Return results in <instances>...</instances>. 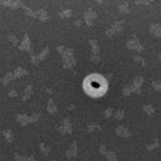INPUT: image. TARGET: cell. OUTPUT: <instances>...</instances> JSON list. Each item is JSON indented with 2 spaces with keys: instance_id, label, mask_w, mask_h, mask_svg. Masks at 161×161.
I'll use <instances>...</instances> for the list:
<instances>
[{
  "instance_id": "f1b7e54d",
  "label": "cell",
  "mask_w": 161,
  "mask_h": 161,
  "mask_svg": "<svg viewBox=\"0 0 161 161\" xmlns=\"http://www.w3.org/2000/svg\"><path fill=\"white\" fill-rule=\"evenodd\" d=\"M94 129H101V127L99 126V125H95V124H90V125L88 126V131H89V132H90V131H91V130H94Z\"/></svg>"
},
{
  "instance_id": "9a60e30c",
  "label": "cell",
  "mask_w": 161,
  "mask_h": 161,
  "mask_svg": "<svg viewBox=\"0 0 161 161\" xmlns=\"http://www.w3.org/2000/svg\"><path fill=\"white\" fill-rule=\"evenodd\" d=\"M142 110H144L149 116H154L155 115V112H156L154 105H144V106H142Z\"/></svg>"
},
{
  "instance_id": "9c48e42d",
  "label": "cell",
  "mask_w": 161,
  "mask_h": 161,
  "mask_svg": "<svg viewBox=\"0 0 161 161\" xmlns=\"http://www.w3.org/2000/svg\"><path fill=\"white\" fill-rule=\"evenodd\" d=\"M115 131H116V135H119L120 137H130V136H131L130 130L127 129L125 125H120V126H118Z\"/></svg>"
},
{
  "instance_id": "4316f807",
  "label": "cell",
  "mask_w": 161,
  "mask_h": 161,
  "mask_svg": "<svg viewBox=\"0 0 161 161\" xmlns=\"http://www.w3.org/2000/svg\"><path fill=\"white\" fill-rule=\"evenodd\" d=\"M16 161H35L34 156H29V157H20L16 155Z\"/></svg>"
},
{
  "instance_id": "52a82bcc",
  "label": "cell",
  "mask_w": 161,
  "mask_h": 161,
  "mask_svg": "<svg viewBox=\"0 0 161 161\" xmlns=\"http://www.w3.org/2000/svg\"><path fill=\"white\" fill-rule=\"evenodd\" d=\"M149 31L155 37H160L161 39V24H159V22H151L149 26Z\"/></svg>"
},
{
  "instance_id": "d6a6232c",
  "label": "cell",
  "mask_w": 161,
  "mask_h": 161,
  "mask_svg": "<svg viewBox=\"0 0 161 161\" xmlns=\"http://www.w3.org/2000/svg\"><path fill=\"white\" fill-rule=\"evenodd\" d=\"M137 4H150V1H136Z\"/></svg>"
},
{
  "instance_id": "ffe728a7",
  "label": "cell",
  "mask_w": 161,
  "mask_h": 161,
  "mask_svg": "<svg viewBox=\"0 0 161 161\" xmlns=\"http://www.w3.org/2000/svg\"><path fill=\"white\" fill-rule=\"evenodd\" d=\"M25 74H26V71L24 69H21V67H18V69L15 70L13 77H20V76H22V75H25Z\"/></svg>"
},
{
  "instance_id": "44dd1931",
  "label": "cell",
  "mask_w": 161,
  "mask_h": 161,
  "mask_svg": "<svg viewBox=\"0 0 161 161\" xmlns=\"http://www.w3.org/2000/svg\"><path fill=\"white\" fill-rule=\"evenodd\" d=\"M114 116H115V119H118V120H122L124 116H125V111L124 110H116L114 112Z\"/></svg>"
},
{
  "instance_id": "3957f363",
  "label": "cell",
  "mask_w": 161,
  "mask_h": 161,
  "mask_svg": "<svg viewBox=\"0 0 161 161\" xmlns=\"http://www.w3.org/2000/svg\"><path fill=\"white\" fill-rule=\"evenodd\" d=\"M124 25H125V21L124 20H119V21H115L110 28L106 30V35L107 36H114L116 33H120L121 30L124 29Z\"/></svg>"
},
{
  "instance_id": "8fae6325",
  "label": "cell",
  "mask_w": 161,
  "mask_h": 161,
  "mask_svg": "<svg viewBox=\"0 0 161 161\" xmlns=\"http://www.w3.org/2000/svg\"><path fill=\"white\" fill-rule=\"evenodd\" d=\"M77 155V145L76 142L73 141V144L70 145V147L67 149V152H66V156L69 157V159H73V157H75Z\"/></svg>"
},
{
  "instance_id": "ba28073f",
  "label": "cell",
  "mask_w": 161,
  "mask_h": 161,
  "mask_svg": "<svg viewBox=\"0 0 161 161\" xmlns=\"http://www.w3.org/2000/svg\"><path fill=\"white\" fill-rule=\"evenodd\" d=\"M71 124H70V120L65 118L62 120V122H61V125H60L59 127V132L60 134H71Z\"/></svg>"
},
{
  "instance_id": "83f0119b",
  "label": "cell",
  "mask_w": 161,
  "mask_h": 161,
  "mask_svg": "<svg viewBox=\"0 0 161 161\" xmlns=\"http://www.w3.org/2000/svg\"><path fill=\"white\" fill-rule=\"evenodd\" d=\"M134 60H135V61H137V62H140L142 66H145V59L141 58L140 55H135L134 56Z\"/></svg>"
},
{
  "instance_id": "d4e9b609",
  "label": "cell",
  "mask_w": 161,
  "mask_h": 161,
  "mask_svg": "<svg viewBox=\"0 0 161 161\" xmlns=\"http://www.w3.org/2000/svg\"><path fill=\"white\" fill-rule=\"evenodd\" d=\"M40 150L44 152V155H48V154H49V151H50V147L45 145L44 142H41V144H40Z\"/></svg>"
},
{
  "instance_id": "8992f818",
  "label": "cell",
  "mask_w": 161,
  "mask_h": 161,
  "mask_svg": "<svg viewBox=\"0 0 161 161\" xmlns=\"http://www.w3.org/2000/svg\"><path fill=\"white\" fill-rule=\"evenodd\" d=\"M84 19H85L86 25L91 26L94 24V21H95V19H96V13L92 9H88L84 13Z\"/></svg>"
},
{
  "instance_id": "ac0fdd59",
  "label": "cell",
  "mask_w": 161,
  "mask_h": 161,
  "mask_svg": "<svg viewBox=\"0 0 161 161\" xmlns=\"http://www.w3.org/2000/svg\"><path fill=\"white\" fill-rule=\"evenodd\" d=\"M159 145H160V142H159V140L157 139H155L152 142H150V144H147L145 146L146 147V150H149V151H151V150H154V149H156V147H159Z\"/></svg>"
},
{
  "instance_id": "484cf974",
  "label": "cell",
  "mask_w": 161,
  "mask_h": 161,
  "mask_svg": "<svg viewBox=\"0 0 161 161\" xmlns=\"http://www.w3.org/2000/svg\"><path fill=\"white\" fill-rule=\"evenodd\" d=\"M151 85H152V88L156 90V91H161V80L160 81H152L151 82Z\"/></svg>"
},
{
  "instance_id": "7402d4cb",
  "label": "cell",
  "mask_w": 161,
  "mask_h": 161,
  "mask_svg": "<svg viewBox=\"0 0 161 161\" xmlns=\"http://www.w3.org/2000/svg\"><path fill=\"white\" fill-rule=\"evenodd\" d=\"M31 90H33V88H31V85H29L28 88L25 89V95L22 96V99L24 100H28L30 96H31Z\"/></svg>"
},
{
  "instance_id": "2e32d148",
  "label": "cell",
  "mask_w": 161,
  "mask_h": 161,
  "mask_svg": "<svg viewBox=\"0 0 161 161\" xmlns=\"http://www.w3.org/2000/svg\"><path fill=\"white\" fill-rule=\"evenodd\" d=\"M56 111H58V107H56V105L54 104V101L49 100L48 101V112H50V114H55Z\"/></svg>"
},
{
  "instance_id": "277c9868",
  "label": "cell",
  "mask_w": 161,
  "mask_h": 161,
  "mask_svg": "<svg viewBox=\"0 0 161 161\" xmlns=\"http://www.w3.org/2000/svg\"><path fill=\"white\" fill-rule=\"evenodd\" d=\"M90 45H91V56H90V60L94 61L95 64L99 62L100 60V56H99V45H97V41L96 40H90L89 41Z\"/></svg>"
},
{
  "instance_id": "1f68e13d",
  "label": "cell",
  "mask_w": 161,
  "mask_h": 161,
  "mask_svg": "<svg viewBox=\"0 0 161 161\" xmlns=\"http://www.w3.org/2000/svg\"><path fill=\"white\" fill-rule=\"evenodd\" d=\"M9 39H10L11 41H13L14 44H16V37H15V36H9Z\"/></svg>"
},
{
  "instance_id": "f546056e",
  "label": "cell",
  "mask_w": 161,
  "mask_h": 161,
  "mask_svg": "<svg viewBox=\"0 0 161 161\" xmlns=\"http://www.w3.org/2000/svg\"><path fill=\"white\" fill-rule=\"evenodd\" d=\"M107 150H106V146H105V144H101L100 146V152L103 154V155H105V152H106Z\"/></svg>"
},
{
  "instance_id": "d590c367",
  "label": "cell",
  "mask_w": 161,
  "mask_h": 161,
  "mask_svg": "<svg viewBox=\"0 0 161 161\" xmlns=\"http://www.w3.org/2000/svg\"><path fill=\"white\" fill-rule=\"evenodd\" d=\"M159 60H160V62H161V54L159 55Z\"/></svg>"
},
{
  "instance_id": "5bb4252c",
  "label": "cell",
  "mask_w": 161,
  "mask_h": 161,
  "mask_svg": "<svg viewBox=\"0 0 161 161\" xmlns=\"http://www.w3.org/2000/svg\"><path fill=\"white\" fill-rule=\"evenodd\" d=\"M36 18H39L41 21H46V20H49V14L45 10L39 9L36 11Z\"/></svg>"
},
{
  "instance_id": "6da1fadb",
  "label": "cell",
  "mask_w": 161,
  "mask_h": 161,
  "mask_svg": "<svg viewBox=\"0 0 161 161\" xmlns=\"http://www.w3.org/2000/svg\"><path fill=\"white\" fill-rule=\"evenodd\" d=\"M56 49H58V51L62 56L64 67H65V69H71V67H74L75 64H76V59H75V56H74L73 49H67L65 46H62V45H59Z\"/></svg>"
},
{
  "instance_id": "d6986e66",
  "label": "cell",
  "mask_w": 161,
  "mask_h": 161,
  "mask_svg": "<svg viewBox=\"0 0 161 161\" xmlns=\"http://www.w3.org/2000/svg\"><path fill=\"white\" fill-rule=\"evenodd\" d=\"M60 15V18H70L71 15H73V11H71L70 9H67V10H61L59 13Z\"/></svg>"
},
{
  "instance_id": "e0dca14e",
  "label": "cell",
  "mask_w": 161,
  "mask_h": 161,
  "mask_svg": "<svg viewBox=\"0 0 161 161\" xmlns=\"http://www.w3.org/2000/svg\"><path fill=\"white\" fill-rule=\"evenodd\" d=\"M105 156H106L107 161H116V160H118V156H116V154L114 151H111V150H107V151L105 152Z\"/></svg>"
},
{
  "instance_id": "7a4b0ae2",
  "label": "cell",
  "mask_w": 161,
  "mask_h": 161,
  "mask_svg": "<svg viewBox=\"0 0 161 161\" xmlns=\"http://www.w3.org/2000/svg\"><path fill=\"white\" fill-rule=\"evenodd\" d=\"M126 46L130 49V50H136L137 52H141L142 50H144V45H142L140 43V40L137 39L136 35H134L131 39L126 43Z\"/></svg>"
},
{
  "instance_id": "30bf717a",
  "label": "cell",
  "mask_w": 161,
  "mask_h": 161,
  "mask_svg": "<svg viewBox=\"0 0 161 161\" xmlns=\"http://www.w3.org/2000/svg\"><path fill=\"white\" fill-rule=\"evenodd\" d=\"M48 54H49V48L46 46L43 51L40 52L39 55H31V61H33V64H37V62L40 61V60H43Z\"/></svg>"
},
{
  "instance_id": "4dcf8cb0",
  "label": "cell",
  "mask_w": 161,
  "mask_h": 161,
  "mask_svg": "<svg viewBox=\"0 0 161 161\" xmlns=\"http://www.w3.org/2000/svg\"><path fill=\"white\" fill-rule=\"evenodd\" d=\"M5 135H6V137H7V141H11V140H13V137H11V134H10V131H6V132H5Z\"/></svg>"
},
{
  "instance_id": "e575fe53",
  "label": "cell",
  "mask_w": 161,
  "mask_h": 161,
  "mask_svg": "<svg viewBox=\"0 0 161 161\" xmlns=\"http://www.w3.org/2000/svg\"><path fill=\"white\" fill-rule=\"evenodd\" d=\"M80 22H81V21H79V20H77L76 22H75V25H76V26H80Z\"/></svg>"
},
{
  "instance_id": "603a6c76",
  "label": "cell",
  "mask_w": 161,
  "mask_h": 161,
  "mask_svg": "<svg viewBox=\"0 0 161 161\" xmlns=\"http://www.w3.org/2000/svg\"><path fill=\"white\" fill-rule=\"evenodd\" d=\"M122 94H124V96H129V95L132 94L130 85H125V86H124V88H122Z\"/></svg>"
},
{
  "instance_id": "4fadbf2b",
  "label": "cell",
  "mask_w": 161,
  "mask_h": 161,
  "mask_svg": "<svg viewBox=\"0 0 161 161\" xmlns=\"http://www.w3.org/2000/svg\"><path fill=\"white\" fill-rule=\"evenodd\" d=\"M20 49L21 50H30L31 49V44H30V39L28 35H25L24 40H22V44L20 45Z\"/></svg>"
},
{
  "instance_id": "5b68a950",
  "label": "cell",
  "mask_w": 161,
  "mask_h": 161,
  "mask_svg": "<svg viewBox=\"0 0 161 161\" xmlns=\"http://www.w3.org/2000/svg\"><path fill=\"white\" fill-rule=\"evenodd\" d=\"M144 84V77L141 76H137L134 79L132 84H130V88H131V91L132 92H136V94H140L141 92V86Z\"/></svg>"
},
{
  "instance_id": "836d02e7",
  "label": "cell",
  "mask_w": 161,
  "mask_h": 161,
  "mask_svg": "<svg viewBox=\"0 0 161 161\" xmlns=\"http://www.w3.org/2000/svg\"><path fill=\"white\" fill-rule=\"evenodd\" d=\"M9 95H10V96H15V95H16V92H15V91H10Z\"/></svg>"
},
{
  "instance_id": "cb8c5ba5",
  "label": "cell",
  "mask_w": 161,
  "mask_h": 161,
  "mask_svg": "<svg viewBox=\"0 0 161 161\" xmlns=\"http://www.w3.org/2000/svg\"><path fill=\"white\" fill-rule=\"evenodd\" d=\"M114 109H112V107H107L106 109V110H105L104 111V115H105V118H107V119H110L111 118V116L112 115H114Z\"/></svg>"
},
{
  "instance_id": "7c38bea8",
  "label": "cell",
  "mask_w": 161,
  "mask_h": 161,
  "mask_svg": "<svg viewBox=\"0 0 161 161\" xmlns=\"http://www.w3.org/2000/svg\"><path fill=\"white\" fill-rule=\"evenodd\" d=\"M118 10L120 11V13H129L130 6H129V4H127L126 1H120L118 4Z\"/></svg>"
}]
</instances>
